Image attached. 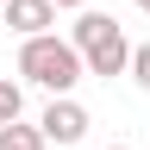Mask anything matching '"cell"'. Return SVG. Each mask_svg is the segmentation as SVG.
Wrapping results in <instances>:
<instances>
[{
	"label": "cell",
	"mask_w": 150,
	"mask_h": 150,
	"mask_svg": "<svg viewBox=\"0 0 150 150\" xmlns=\"http://www.w3.org/2000/svg\"><path fill=\"white\" fill-rule=\"evenodd\" d=\"M112 150H131V144H112Z\"/></svg>",
	"instance_id": "cell-10"
},
{
	"label": "cell",
	"mask_w": 150,
	"mask_h": 150,
	"mask_svg": "<svg viewBox=\"0 0 150 150\" xmlns=\"http://www.w3.org/2000/svg\"><path fill=\"white\" fill-rule=\"evenodd\" d=\"M0 6H6V0H0Z\"/></svg>",
	"instance_id": "cell-11"
},
{
	"label": "cell",
	"mask_w": 150,
	"mask_h": 150,
	"mask_svg": "<svg viewBox=\"0 0 150 150\" xmlns=\"http://www.w3.org/2000/svg\"><path fill=\"white\" fill-rule=\"evenodd\" d=\"M138 13H150V0H138Z\"/></svg>",
	"instance_id": "cell-9"
},
{
	"label": "cell",
	"mask_w": 150,
	"mask_h": 150,
	"mask_svg": "<svg viewBox=\"0 0 150 150\" xmlns=\"http://www.w3.org/2000/svg\"><path fill=\"white\" fill-rule=\"evenodd\" d=\"M56 6H88V0H56Z\"/></svg>",
	"instance_id": "cell-8"
},
{
	"label": "cell",
	"mask_w": 150,
	"mask_h": 150,
	"mask_svg": "<svg viewBox=\"0 0 150 150\" xmlns=\"http://www.w3.org/2000/svg\"><path fill=\"white\" fill-rule=\"evenodd\" d=\"M50 138H44V125H0V150H44Z\"/></svg>",
	"instance_id": "cell-5"
},
{
	"label": "cell",
	"mask_w": 150,
	"mask_h": 150,
	"mask_svg": "<svg viewBox=\"0 0 150 150\" xmlns=\"http://www.w3.org/2000/svg\"><path fill=\"white\" fill-rule=\"evenodd\" d=\"M69 44L88 56V75H125L131 69V50H138V44H125V25L112 13H81L69 25Z\"/></svg>",
	"instance_id": "cell-2"
},
{
	"label": "cell",
	"mask_w": 150,
	"mask_h": 150,
	"mask_svg": "<svg viewBox=\"0 0 150 150\" xmlns=\"http://www.w3.org/2000/svg\"><path fill=\"white\" fill-rule=\"evenodd\" d=\"M6 25L19 38H44L56 25V0H6Z\"/></svg>",
	"instance_id": "cell-4"
},
{
	"label": "cell",
	"mask_w": 150,
	"mask_h": 150,
	"mask_svg": "<svg viewBox=\"0 0 150 150\" xmlns=\"http://www.w3.org/2000/svg\"><path fill=\"white\" fill-rule=\"evenodd\" d=\"M131 81L150 94V44H138V50H131Z\"/></svg>",
	"instance_id": "cell-7"
},
{
	"label": "cell",
	"mask_w": 150,
	"mask_h": 150,
	"mask_svg": "<svg viewBox=\"0 0 150 150\" xmlns=\"http://www.w3.org/2000/svg\"><path fill=\"white\" fill-rule=\"evenodd\" d=\"M38 125H44L50 144H81V138H88V106L69 100V94H56V100L44 106V119H38Z\"/></svg>",
	"instance_id": "cell-3"
},
{
	"label": "cell",
	"mask_w": 150,
	"mask_h": 150,
	"mask_svg": "<svg viewBox=\"0 0 150 150\" xmlns=\"http://www.w3.org/2000/svg\"><path fill=\"white\" fill-rule=\"evenodd\" d=\"M19 75L38 81V88H50V94H69V88L88 75V56L75 50L69 38L44 31V38H25V50H19Z\"/></svg>",
	"instance_id": "cell-1"
},
{
	"label": "cell",
	"mask_w": 150,
	"mask_h": 150,
	"mask_svg": "<svg viewBox=\"0 0 150 150\" xmlns=\"http://www.w3.org/2000/svg\"><path fill=\"white\" fill-rule=\"evenodd\" d=\"M19 106H25V100H19V81H6V75H0V125H13Z\"/></svg>",
	"instance_id": "cell-6"
}]
</instances>
